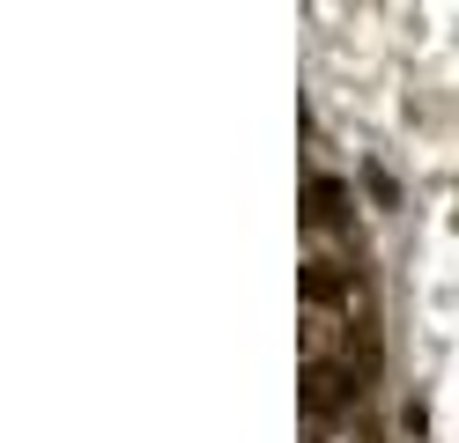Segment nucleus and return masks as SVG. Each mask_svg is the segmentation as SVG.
Here are the masks:
<instances>
[{"label": "nucleus", "instance_id": "f257e3e1", "mask_svg": "<svg viewBox=\"0 0 459 443\" xmlns=\"http://www.w3.org/2000/svg\"><path fill=\"white\" fill-rule=\"evenodd\" d=\"M297 384H304L297 399H304L311 422H333V413H341V406H356V392H363V377H356L349 362H326V354H311Z\"/></svg>", "mask_w": 459, "mask_h": 443}, {"label": "nucleus", "instance_id": "f03ea898", "mask_svg": "<svg viewBox=\"0 0 459 443\" xmlns=\"http://www.w3.org/2000/svg\"><path fill=\"white\" fill-rule=\"evenodd\" d=\"M297 288H304V303H311V311H333V303H349V295H356V281L341 274L333 259H304Z\"/></svg>", "mask_w": 459, "mask_h": 443}, {"label": "nucleus", "instance_id": "7ed1b4c3", "mask_svg": "<svg viewBox=\"0 0 459 443\" xmlns=\"http://www.w3.org/2000/svg\"><path fill=\"white\" fill-rule=\"evenodd\" d=\"M341 215H349V185H341V177H311V185H304V222L311 229H333Z\"/></svg>", "mask_w": 459, "mask_h": 443}]
</instances>
